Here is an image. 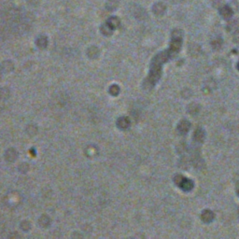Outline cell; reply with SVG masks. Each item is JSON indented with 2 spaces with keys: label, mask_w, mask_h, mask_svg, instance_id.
I'll list each match as a JSON object with an SVG mask.
<instances>
[{
  "label": "cell",
  "mask_w": 239,
  "mask_h": 239,
  "mask_svg": "<svg viewBox=\"0 0 239 239\" xmlns=\"http://www.w3.org/2000/svg\"><path fill=\"white\" fill-rule=\"evenodd\" d=\"M176 183L180 189L184 191H191L193 188V182L189 178L183 177L182 176L176 177Z\"/></svg>",
  "instance_id": "cell-1"
},
{
  "label": "cell",
  "mask_w": 239,
  "mask_h": 239,
  "mask_svg": "<svg viewBox=\"0 0 239 239\" xmlns=\"http://www.w3.org/2000/svg\"><path fill=\"white\" fill-rule=\"evenodd\" d=\"M213 218H214V214L212 213V211L206 210V211L203 212V214H202V219L204 221H206V222H209V221H211L213 219Z\"/></svg>",
  "instance_id": "cell-2"
},
{
  "label": "cell",
  "mask_w": 239,
  "mask_h": 239,
  "mask_svg": "<svg viewBox=\"0 0 239 239\" xmlns=\"http://www.w3.org/2000/svg\"><path fill=\"white\" fill-rule=\"evenodd\" d=\"M189 128H190V123L186 122V121H183L178 125V131L180 133H182V134H185V133L188 132Z\"/></svg>",
  "instance_id": "cell-3"
},
{
  "label": "cell",
  "mask_w": 239,
  "mask_h": 239,
  "mask_svg": "<svg viewBox=\"0 0 239 239\" xmlns=\"http://www.w3.org/2000/svg\"><path fill=\"white\" fill-rule=\"evenodd\" d=\"M238 66H239V65H238Z\"/></svg>",
  "instance_id": "cell-4"
}]
</instances>
